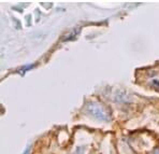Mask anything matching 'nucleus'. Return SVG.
<instances>
[{
    "label": "nucleus",
    "mask_w": 159,
    "mask_h": 154,
    "mask_svg": "<svg viewBox=\"0 0 159 154\" xmlns=\"http://www.w3.org/2000/svg\"><path fill=\"white\" fill-rule=\"evenodd\" d=\"M88 112L96 119H99L101 121H110V115L107 111H104L103 109H101L97 105H89L88 106Z\"/></svg>",
    "instance_id": "obj_1"
},
{
    "label": "nucleus",
    "mask_w": 159,
    "mask_h": 154,
    "mask_svg": "<svg viewBox=\"0 0 159 154\" xmlns=\"http://www.w3.org/2000/svg\"><path fill=\"white\" fill-rule=\"evenodd\" d=\"M30 150H31V147L28 146L26 148V150L24 151V153H23V154H30Z\"/></svg>",
    "instance_id": "obj_2"
},
{
    "label": "nucleus",
    "mask_w": 159,
    "mask_h": 154,
    "mask_svg": "<svg viewBox=\"0 0 159 154\" xmlns=\"http://www.w3.org/2000/svg\"><path fill=\"white\" fill-rule=\"evenodd\" d=\"M153 154H159V148H156V149H154V151H153Z\"/></svg>",
    "instance_id": "obj_3"
},
{
    "label": "nucleus",
    "mask_w": 159,
    "mask_h": 154,
    "mask_svg": "<svg viewBox=\"0 0 159 154\" xmlns=\"http://www.w3.org/2000/svg\"><path fill=\"white\" fill-rule=\"evenodd\" d=\"M82 150H83V148H79L78 150L75 151V153H74V154H81V151Z\"/></svg>",
    "instance_id": "obj_4"
}]
</instances>
